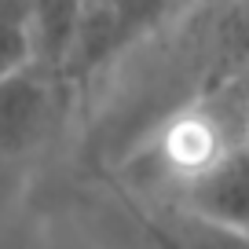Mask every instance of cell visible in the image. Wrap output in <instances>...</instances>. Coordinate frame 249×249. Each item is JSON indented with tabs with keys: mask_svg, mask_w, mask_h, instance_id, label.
I'll use <instances>...</instances> for the list:
<instances>
[{
	"mask_svg": "<svg viewBox=\"0 0 249 249\" xmlns=\"http://www.w3.org/2000/svg\"><path fill=\"white\" fill-rule=\"evenodd\" d=\"M242 143H249V132L238 110L224 88H213L195 107L172 114L161 124V132L154 136L140 165L150 169L154 179L172 183L179 195L187 183H195L202 172H209L220 158H227Z\"/></svg>",
	"mask_w": 249,
	"mask_h": 249,
	"instance_id": "1",
	"label": "cell"
},
{
	"mask_svg": "<svg viewBox=\"0 0 249 249\" xmlns=\"http://www.w3.org/2000/svg\"><path fill=\"white\" fill-rule=\"evenodd\" d=\"M176 8L169 4H81V22L73 48L59 70L62 88H81L107 70L114 59H121L132 44H140L147 33L161 22H172Z\"/></svg>",
	"mask_w": 249,
	"mask_h": 249,
	"instance_id": "2",
	"label": "cell"
},
{
	"mask_svg": "<svg viewBox=\"0 0 249 249\" xmlns=\"http://www.w3.org/2000/svg\"><path fill=\"white\" fill-rule=\"evenodd\" d=\"M62 95V81L40 66H30L0 85V169L26 158L48 136Z\"/></svg>",
	"mask_w": 249,
	"mask_h": 249,
	"instance_id": "3",
	"label": "cell"
},
{
	"mask_svg": "<svg viewBox=\"0 0 249 249\" xmlns=\"http://www.w3.org/2000/svg\"><path fill=\"white\" fill-rule=\"evenodd\" d=\"M179 205L202 224L249 238V143L234 147L195 183H187L179 191Z\"/></svg>",
	"mask_w": 249,
	"mask_h": 249,
	"instance_id": "4",
	"label": "cell"
},
{
	"mask_svg": "<svg viewBox=\"0 0 249 249\" xmlns=\"http://www.w3.org/2000/svg\"><path fill=\"white\" fill-rule=\"evenodd\" d=\"M81 22V4H33L30 33H33V66L59 77L62 62L73 48Z\"/></svg>",
	"mask_w": 249,
	"mask_h": 249,
	"instance_id": "5",
	"label": "cell"
},
{
	"mask_svg": "<svg viewBox=\"0 0 249 249\" xmlns=\"http://www.w3.org/2000/svg\"><path fill=\"white\" fill-rule=\"evenodd\" d=\"M30 8L33 4H0V85L33 66Z\"/></svg>",
	"mask_w": 249,
	"mask_h": 249,
	"instance_id": "6",
	"label": "cell"
},
{
	"mask_svg": "<svg viewBox=\"0 0 249 249\" xmlns=\"http://www.w3.org/2000/svg\"><path fill=\"white\" fill-rule=\"evenodd\" d=\"M224 92H227V99L234 103V110H238L242 124H246V132H249V66H246L242 73H234L231 81H227Z\"/></svg>",
	"mask_w": 249,
	"mask_h": 249,
	"instance_id": "7",
	"label": "cell"
}]
</instances>
